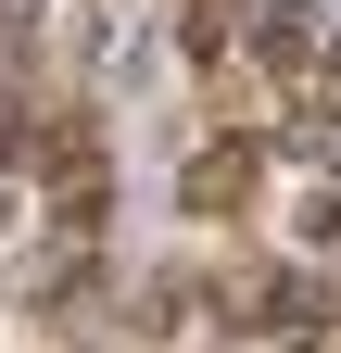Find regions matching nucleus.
<instances>
[{
    "mask_svg": "<svg viewBox=\"0 0 341 353\" xmlns=\"http://www.w3.org/2000/svg\"><path fill=\"white\" fill-rule=\"evenodd\" d=\"M164 202H177L190 240H253V214L278 202V126H177V164H164Z\"/></svg>",
    "mask_w": 341,
    "mask_h": 353,
    "instance_id": "1",
    "label": "nucleus"
},
{
    "mask_svg": "<svg viewBox=\"0 0 341 353\" xmlns=\"http://www.w3.org/2000/svg\"><path fill=\"white\" fill-rule=\"evenodd\" d=\"M13 316L51 341V353H114V341H126V265L38 240V252L13 265Z\"/></svg>",
    "mask_w": 341,
    "mask_h": 353,
    "instance_id": "2",
    "label": "nucleus"
},
{
    "mask_svg": "<svg viewBox=\"0 0 341 353\" xmlns=\"http://www.w3.org/2000/svg\"><path fill=\"white\" fill-rule=\"evenodd\" d=\"M76 13H139V0H76Z\"/></svg>",
    "mask_w": 341,
    "mask_h": 353,
    "instance_id": "3",
    "label": "nucleus"
}]
</instances>
